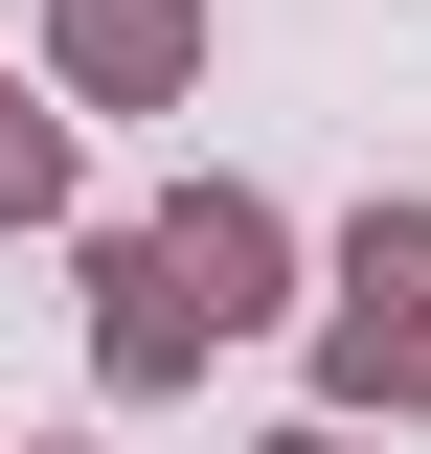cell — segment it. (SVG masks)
Segmentation results:
<instances>
[{
	"mask_svg": "<svg viewBox=\"0 0 431 454\" xmlns=\"http://www.w3.org/2000/svg\"><path fill=\"white\" fill-rule=\"evenodd\" d=\"M0 205H46V114H23V91H0Z\"/></svg>",
	"mask_w": 431,
	"mask_h": 454,
	"instance_id": "6da1fadb",
	"label": "cell"
}]
</instances>
